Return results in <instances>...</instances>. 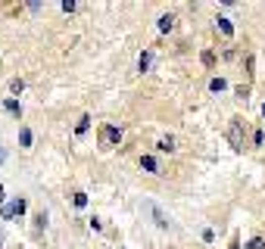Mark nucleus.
<instances>
[{"mask_svg":"<svg viewBox=\"0 0 265 249\" xmlns=\"http://www.w3.org/2000/svg\"><path fill=\"white\" fill-rule=\"evenodd\" d=\"M219 28H222L225 34H234V25H231V19H219Z\"/></svg>","mask_w":265,"mask_h":249,"instance_id":"1a4fd4ad","label":"nucleus"},{"mask_svg":"<svg viewBox=\"0 0 265 249\" xmlns=\"http://www.w3.org/2000/svg\"><path fill=\"white\" fill-rule=\"evenodd\" d=\"M150 63H153V53H150V50H144V53H140V59H137V69H140V72H147Z\"/></svg>","mask_w":265,"mask_h":249,"instance_id":"20e7f679","label":"nucleus"},{"mask_svg":"<svg viewBox=\"0 0 265 249\" xmlns=\"http://www.w3.org/2000/svg\"><path fill=\"white\" fill-rule=\"evenodd\" d=\"M19 144H22V147H31V131H28V128L19 131Z\"/></svg>","mask_w":265,"mask_h":249,"instance_id":"6e6552de","label":"nucleus"},{"mask_svg":"<svg viewBox=\"0 0 265 249\" xmlns=\"http://www.w3.org/2000/svg\"><path fill=\"white\" fill-rule=\"evenodd\" d=\"M140 168H144V171H150V174H159V171H163L153 156H140Z\"/></svg>","mask_w":265,"mask_h":249,"instance_id":"f03ea898","label":"nucleus"},{"mask_svg":"<svg viewBox=\"0 0 265 249\" xmlns=\"http://www.w3.org/2000/svg\"><path fill=\"white\" fill-rule=\"evenodd\" d=\"M103 140H106V144H119V140H122V131L113 128V125H106V128H103Z\"/></svg>","mask_w":265,"mask_h":249,"instance_id":"7ed1b4c3","label":"nucleus"},{"mask_svg":"<svg viewBox=\"0 0 265 249\" xmlns=\"http://www.w3.org/2000/svg\"><path fill=\"white\" fill-rule=\"evenodd\" d=\"M150 212H153V218H156V224H159V227H169V224H172V221H169V218H166L156 206H150Z\"/></svg>","mask_w":265,"mask_h":249,"instance_id":"423d86ee","label":"nucleus"},{"mask_svg":"<svg viewBox=\"0 0 265 249\" xmlns=\"http://www.w3.org/2000/svg\"><path fill=\"white\" fill-rule=\"evenodd\" d=\"M75 206H78V209L87 206V197H84V193H75Z\"/></svg>","mask_w":265,"mask_h":249,"instance_id":"2eb2a0df","label":"nucleus"},{"mask_svg":"<svg viewBox=\"0 0 265 249\" xmlns=\"http://www.w3.org/2000/svg\"><path fill=\"white\" fill-rule=\"evenodd\" d=\"M0 159H4V153H0Z\"/></svg>","mask_w":265,"mask_h":249,"instance_id":"6ab92c4d","label":"nucleus"},{"mask_svg":"<svg viewBox=\"0 0 265 249\" xmlns=\"http://www.w3.org/2000/svg\"><path fill=\"white\" fill-rule=\"evenodd\" d=\"M156 150H159V153H172V150H175V140H172V137H163V140L156 144Z\"/></svg>","mask_w":265,"mask_h":249,"instance_id":"39448f33","label":"nucleus"},{"mask_svg":"<svg viewBox=\"0 0 265 249\" xmlns=\"http://www.w3.org/2000/svg\"><path fill=\"white\" fill-rule=\"evenodd\" d=\"M231 144L240 147V125H234V128H231Z\"/></svg>","mask_w":265,"mask_h":249,"instance_id":"9d476101","label":"nucleus"},{"mask_svg":"<svg viewBox=\"0 0 265 249\" xmlns=\"http://www.w3.org/2000/svg\"><path fill=\"white\" fill-rule=\"evenodd\" d=\"M87 125H91V118H81V121H78V128H75V131H78V134H84V131H87Z\"/></svg>","mask_w":265,"mask_h":249,"instance_id":"dca6fc26","label":"nucleus"},{"mask_svg":"<svg viewBox=\"0 0 265 249\" xmlns=\"http://www.w3.org/2000/svg\"><path fill=\"white\" fill-rule=\"evenodd\" d=\"M25 212V200H16L10 206H4V218H13V215H22Z\"/></svg>","mask_w":265,"mask_h":249,"instance_id":"f257e3e1","label":"nucleus"},{"mask_svg":"<svg viewBox=\"0 0 265 249\" xmlns=\"http://www.w3.org/2000/svg\"><path fill=\"white\" fill-rule=\"evenodd\" d=\"M246 249H265V240H262V237H256V240L246 243Z\"/></svg>","mask_w":265,"mask_h":249,"instance_id":"9b49d317","label":"nucleus"},{"mask_svg":"<svg viewBox=\"0 0 265 249\" xmlns=\"http://www.w3.org/2000/svg\"><path fill=\"white\" fill-rule=\"evenodd\" d=\"M209 87H212V91H225V81H222V78H212Z\"/></svg>","mask_w":265,"mask_h":249,"instance_id":"ddd939ff","label":"nucleus"},{"mask_svg":"<svg viewBox=\"0 0 265 249\" xmlns=\"http://www.w3.org/2000/svg\"><path fill=\"white\" fill-rule=\"evenodd\" d=\"M10 87H13V94H22V91H25V84H22L19 78H13V84H10Z\"/></svg>","mask_w":265,"mask_h":249,"instance_id":"f8f14e48","label":"nucleus"},{"mask_svg":"<svg viewBox=\"0 0 265 249\" xmlns=\"http://www.w3.org/2000/svg\"><path fill=\"white\" fill-rule=\"evenodd\" d=\"M262 115H265V103H262Z\"/></svg>","mask_w":265,"mask_h":249,"instance_id":"f3484780","label":"nucleus"},{"mask_svg":"<svg viewBox=\"0 0 265 249\" xmlns=\"http://www.w3.org/2000/svg\"><path fill=\"white\" fill-rule=\"evenodd\" d=\"M4 106H7V109H10V112H13V115H19V103H16V100H7V103H4Z\"/></svg>","mask_w":265,"mask_h":249,"instance_id":"4468645a","label":"nucleus"},{"mask_svg":"<svg viewBox=\"0 0 265 249\" xmlns=\"http://www.w3.org/2000/svg\"><path fill=\"white\" fill-rule=\"evenodd\" d=\"M0 243H4V234H0Z\"/></svg>","mask_w":265,"mask_h":249,"instance_id":"a211bd4d","label":"nucleus"},{"mask_svg":"<svg viewBox=\"0 0 265 249\" xmlns=\"http://www.w3.org/2000/svg\"><path fill=\"white\" fill-rule=\"evenodd\" d=\"M172 25H175L172 16H163V19H159V31H172Z\"/></svg>","mask_w":265,"mask_h":249,"instance_id":"0eeeda50","label":"nucleus"}]
</instances>
